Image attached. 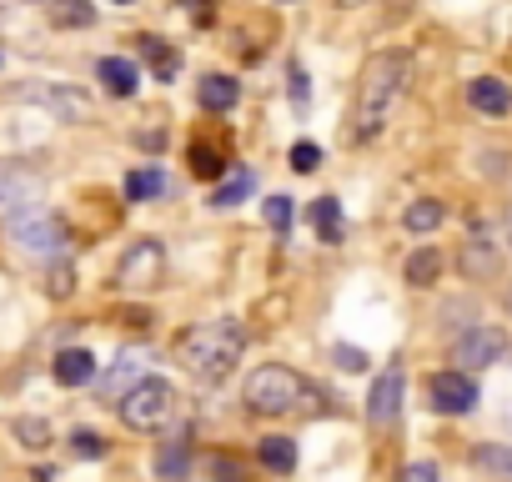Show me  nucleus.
Here are the masks:
<instances>
[{
    "instance_id": "1",
    "label": "nucleus",
    "mask_w": 512,
    "mask_h": 482,
    "mask_svg": "<svg viewBox=\"0 0 512 482\" xmlns=\"http://www.w3.org/2000/svg\"><path fill=\"white\" fill-rule=\"evenodd\" d=\"M402 91H407V56H402V51H377V56H367V66H362V76H357V101H352V126H347V136H352L357 146L377 141L382 126L392 121Z\"/></svg>"
},
{
    "instance_id": "2",
    "label": "nucleus",
    "mask_w": 512,
    "mask_h": 482,
    "mask_svg": "<svg viewBox=\"0 0 512 482\" xmlns=\"http://www.w3.org/2000/svg\"><path fill=\"white\" fill-rule=\"evenodd\" d=\"M241 352H246V327H241V322H231V317L196 322V327H186V332L171 342L176 367H181L191 382H201V387L226 382V377H231V367L241 362Z\"/></svg>"
},
{
    "instance_id": "3",
    "label": "nucleus",
    "mask_w": 512,
    "mask_h": 482,
    "mask_svg": "<svg viewBox=\"0 0 512 482\" xmlns=\"http://www.w3.org/2000/svg\"><path fill=\"white\" fill-rule=\"evenodd\" d=\"M307 397H312V382L297 367H287V362H262V367H251L246 382H241V402L256 417H287Z\"/></svg>"
},
{
    "instance_id": "4",
    "label": "nucleus",
    "mask_w": 512,
    "mask_h": 482,
    "mask_svg": "<svg viewBox=\"0 0 512 482\" xmlns=\"http://www.w3.org/2000/svg\"><path fill=\"white\" fill-rule=\"evenodd\" d=\"M116 417L131 432H161L176 417V387L166 377H141L136 387H126V397L116 402Z\"/></svg>"
},
{
    "instance_id": "5",
    "label": "nucleus",
    "mask_w": 512,
    "mask_h": 482,
    "mask_svg": "<svg viewBox=\"0 0 512 482\" xmlns=\"http://www.w3.org/2000/svg\"><path fill=\"white\" fill-rule=\"evenodd\" d=\"M422 397H427V412H432V417H472V412L482 407L477 377H467V372H457V367L427 372Z\"/></svg>"
},
{
    "instance_id": "6",
    "label": "nucleus",
    "mask_w": 512,
    "mask_h": 482,
    "mask_svg": "<svg viewBox=\"0 0 512 482\" xmlns=\"http://www.w3.org/2000/svg\"><path fill=\"white\" fill-rule=\"evenodd\" d=\"M507 347H512V337H507V327H492V322H477L472 332H462L452 347H447V362L457 367V372H467V377H477V372H487V367H497V362H507Z\"/></svg>"
},
{
    "instance_id": "7",
    "label": "nucleus",
    "mask_w": 512,
    "mask_h": 482,
    "mask_svg": "<svg viewBox=\"0 0 512 482\" xmlns=\"http://www.w3.org/2000/svg\"><path fill=\"white\" fill-rule=\"evenodd\" d=\"M11 236H16V247L31 252V257H61L66 241H71L66 221H61L56 211H46V206L16 211V216H11Z\"/></svg>"
},
{
    "instance_id": "8",
    "label": "nucleus",
    "mask_w": 512,
    "mask_h": 482,
    "mask_svg": "<svg viewBox=\"0 0 512 482\" xmlns=\"http://www.w3.org/2000/svg\"><path fill=\"white\" fill-rule=\"evenodd\" d=\"M166 272V247H161V236H136L131 247L121 252L116 262V292H151Z\"/></svg>"
},
{
    "instance_id": "9",
    "label": "nucleus",
    "mask_w": 512,
    "mask_h": 482,
    "mask_svg": "<svg viewBox=\"0 0 512 482\" xmlns=\"http://www.w3.org/2000/svg\"><path fill=\"white\" fill-rule=\"evenodd\" d=\"M402 397H407V367L392 362L372 377V392H367V427L372 432H392V422L402 417Z\"/></svg>"
},
{
    "instance_id": "10",
    "label": "nucleus",
    "mask_w": 512,
    "mask_h": 482,
    "mask_svg": "<svg viewBox=\"0 0 512 482\" xmlns=\"http://www.w3.org/2000/svg\"><path fill=\"white\" fill-rule=\"evenodd\" d=\"M457 272H462V282H497L502 277V247L487 236L482 221L467 226V241L457 252Z\"/></svg>"
},
{
    "instance_id": "11",
    "label": "nucleus",
    "mask_w": 512,
    "mask_h": 482,
    "mask_svg": "<svg viewBox=\"0 0 512 482\" xmlns=\"http://www.w3.org/2000/svg\"><path fill=\"white\" fill-rule=\"evenodd\" d=\"M191 457H196V437H191V427H176V432L156 447L151 467H156L161 482H186V477H191Z\"/></svg>"
},
{
    "instance_id": "12",
    "label": "nucleus",
    "mask_w": 512,
    "mask_h": 482,
    "mask_svg": "<svg viewBox=\"0 0 512 482\" xmlns=\"http://www.w3.org/2000/svg\"><path fill=\"white\" fill-rule=\"evenodd\" d=\"M467 106L487 121H502V116H512V86L502 76H472L467 81Z\"/></svg>"
},
{
    "instance_id": "13",
    "label": "nucleus",
    "mask_w": 512,
    "mask_h": 482,
    "mask_svg": "<svg viewBox=\"0 0 512 482\" xmlns=\"http://www.w3.org/2000/svg\"><path fill=\"white\" fill-rule=\"evenodd\" d=\"M251 457H256V467H262L267 477H292L297 472V442L287 432H262L256 447H251Z\"/></svg>"
},
{
    "instance_id": "14",
    "label": "nucleus",
    "mask_w": 512,
    "mask_h": 482,
    "mask_svg": "<svg viewBox=\"0 0 512 482\" xmlns=\"http://www.w3.org/2000/svg\"><path fill=\"white\" fill-rule=\"evenodd\" d=\"M96 81H101V91H106V96L131 101V96L141 91V66H136V61H126V56H101V61H96Z\"/></svg>"
},
{
    "instance_id": "15",
    "label": "nucleus",
    "mask_w": 512,
    "mask_h": 482,
    "mask_svg": "<svg viewBox=\"0 0 512 482\" xmlns=\"http://www.w3.org/2000/svg\"><path fill=\"white\" fill-rule=\"evenodd\" d=\"M186 166H191L196 181H221V176L231 171V146H226V141H206V136H196V141L186 146Z\"/></svg>"
},
{
    "instance_id": "16",
    "label": "nucleus",
    "mask_w": 512,
    "mask_h": 482,
    "mask_svg": "<svg viewBox=\"0 0 512 482\" xmlns=\"http://www.w3.org/2000/svg\"><path fill=\"white\" fill-rule=\"evenodd\" d=\"M51 377H56L61 387H91V382L101 377V362H96V352H86V347H61L56 362H51Z\"/></svg>"
},
{
    "instance_id": "17",
    "label": "nucleus",
    "mask_w": 512,
    "mask_h": 482,
    "mask_svg": "<svg viewBox=\"0 0 512 482\" xmlns=\"http://www.w3.org/2000/svg\"><path fill=\"white\" fill-rule=\"evenodd\" d=\"M236 101H241V81H236V76H226V71H206V76L196 81V106H201V111L226 116Z\"/></svg>"
},
{
    "instance_id": "18",
    "label": "nucleus",
    "mask_w": 512,
    "mask_h": 482,
    "mask_svg": "<svg viewBox=\"0 0 512 482\" xmlns=\"http://www.w3.org/2000/svg\"><path fill=\"white\" fill-rule=\"evenodd\" d=\"M467 467L482 482H512V442H477V447H467Z\"/></svg>"
},
{
    "instance_id": "19",
    "label": "nucleus",
    "mask_w": 512,
    "mask_h": 482,
    "mask_svg": "<svg viewBox=\"0 0 512 482\" xmlns=\"http://www.w3.org/2000/svg\"><path fill=\"white\" fill-rule=\"evenodd\" d=\"M442 267H447V257L437 252V241H422V247L402 262V282H407L412 292H432L437 277H442Z\"/></svg>"
},
{
    "instance_id": "20",
    "label": "nucleus",
    "mask_w": 512,
    "mask_h": 482,
    "mask_svg": "<svg viewBox=\"0 0 512 482\" xmlns=\"http://www.w3.org/2000/svg\"><path fill=\"white\" fill-rule=\"evenodd\" d=\"M136 56L156 71V81H176L181 76V56L166 46V36H136Z\"/></svg>"
},
{
    "instance_id": "21",
    "label": "nucleus",
    "mask_w": 512,
    "mask_h": 482,
    "mask_svg": "<svg viewBox=\"0 0 512 482\" xmlns=\"http://www.w3.org/2000/svg\"><path fill=\"white\" fill-rule=\"evenodd\" d=\"M472 327H477V302H472V292H467V297H447L442 312H437V332L457 342V337L472 332Z\"/></svg>"
},
{
    "instance_id": "22",
    "label": "nucleus",
    "mask_w": 512,
    "mask_h": 482,
    "mask_svg": "<svg viewBox=\"0 0 512 482\" xmlns=\"http://www.w3.org/2000/svg\"><path fill=\"white\" fill-rule=\"evenodd\" d=\"M307 216H312V226H317V236H322V247H342L347 226H342V201H337V196H317Z\"/></svg>"
},
{
    "instance_id": "23",
    "label": "nucleus",
    "mask_w": 512,
    "mask_h": 482,
    "mask_svg": "<svg viewBox=\"0 0 512 482\" xmlns=\"http://www.w3.org/2000/svg\"><path fill=\"white\" fill-rule=\"evenodd\" d=\"M442 221H447V206H442L437 196H417V201H407V211H402V226H407L412 236H432Z\"/></svg>"
},
{
    "instance_id": "24",
    "label": "nucleus",
    "mask_w": 512,
    "mask_h": 482,
    "mask_svg": "<svg viewBox=\"0 0 512 482\" xmlns=\"http://www.w3.org/2000/svg\"><path fill=\"white\" fill-rule=\"evenodd\" d=\"M26 96H31V101H41V106H51V111H56V116H66V121H86V111H91L81 91H61V86H51V91H46V86H36V91H26Z\"/></svg>"
},
{
    "instance_id": "25",
    "label": "nucleus",
    "mask_w": 512,
    "mask_h": 482,
    "mask_svg": "<svg viewBox=\"0 0 512 482\" xmlns=\"http://www.w3.org/2000/svg\"><path fill=\"white\" fill-rule=\"evenodd\" d=\"M141 377H151V372H141V352H126V357H116V367H111V372L101 377V392L121 402V397H126V382L136 387Z\"/></svg>"
},
{
    "instance_id": "26",
    "label": "nucleus",
    "mask_w": 512,
    "mask_h": 482,
    "mask_svg": "<svg viewBox=\"0 0 512 482\" xmlns=\"http://www.w3.org/2000/svg\"><path fill=\"white\" fill-rule=\"evenodd\" d=\"M121 191H126V201H156V196H166V176H161V166H136L126 181H121Z\"/></svg>"
},
{
    "instance_id": "27",
    "label": "nucleus",
    "mask_w": 512,
    "mask_h": 482,
    "mask_svg": "<svg viewBox=\"0 0 512 482\" xmlns=\"http://www.w3.org/2000/svg\"><path fill=\"white\" fill-rule=\"evenodd\" d=\"M251 186H256V176H251V166H236V176H231L226 186H216V191H211V206H216V211H226V206H236V201H246V196H251Z\"/></svg>"
},
{
    "instance_id": "28",
    "label": "nucleus",
    "mask_w": 512,
    "mask_h": 482,
    "mask_svg": "<svg viewBox=\"0 0 512 482\" xmlns=\"http://www.w3.org/2000/svg\"><path fill=\"white\" fill-rule=\"evenodd\" d=\"M11 432H16V442H21L26 452H46V447H51V422H46V417H16Z\"/></svg>"
},
{
    "instance_id": "29",
    "label": "nucleus",
    "mask_w": 512,
    "mask_h": 482,
    "mask_svg": "<svg viewBox=\"0 0 512 482\" xmlns=\"http://www.w3.org/2000/svg\"><path fill=\"white\" fill-rule=\"evenodd\" d=\"M206 477L211 482H251V467L241 457H231V452H211L206 457Z\"/></svg>"
},
{
    "instance_id": "30",
    "label": "nucleus",
    "mask_w": 512,
    "mask_h": 482,
    "mask_svg": "<svg viewBox=\"0 0 512 482\" xmlns=\"http://www.w3.org/2000/svg\"><path fill=\"white\" fill-rule=\"evenodd\" d=\"M66 442H71V457H86V462H101V457H111V442H106L101 432H91V427H76Z\"/></svg>"
},
{
    "instance_id": "31",
    "label": "nucleus",
    "mask_w": 512,
    "mask_h": 482,
    "mask_svg": "<svg viewBox=\"0 0 512 482\" xmlns=\"http://www.w3.org/2000/svg\"><path fill=\"white\" fill-rule=\"evenodd\" d=\"M262 216H267V226L277 231V236H287L292 231V196H272V201H262Z\"/></svg>"
},
{
    "instance_id": "32",
    "label": "nucleus",
    "mask_w": 512,
    "mask_h": 482,
    "mask_svg": "<svg viewBox=\"0 0 512 482\" xmlns=\"http://www.w3.org/2000/svg\"><path fill=\"white\" fill-rule=\"evenodd\" d=\"M397 482H442V462L437 457H412V462H402Z\"/></svg>"
},
{
    "instance_id": "33",
    "label": "nucleus",
    "mask_w": 512,
    "mask_h": 482,
    "mask_svg": "<svg viewBox=\"0 0 512 482\" xmlns=\"http://www.w3.org/2000/svg\"><path fill=\"white\" fill-rule=\"evenodd\" d=\"M287 161H292L297 176H312V171L322 166V146H317V141H297V146L287 151Z\"/></svg>"
},
{
    "instance_id": "34",
    "label": "nucleus",
    "mask_w": 512,
    "mask_h": 482,
    "mask_svg": "<svg viewBox=\"0 0 512 482\" xmlns=\"http://www.w3.org/2000/svg\"><path fill=\"white\" fill-rule=\"evenodd\" d=\"M91 21H96V11L86 0H61L56 6V26H91Z\"/></svg>"
},
{
    "instance_id": "35",
    "label": "nucleus",
    "mask_w": 512,
    "mask_h": 482,
    "mask_svg": "<svg viewBox=\"0 0 512 482\" xmlns=\"http://www.w3.org/2000/svg\"><path fill=\"white\" fill-rule=\"evenodd\" d=\"M332 362H337L342 372H367V367H372V357H367L362 347H347V342L332 347Z\"/></svg>"
},
{
    "instance_id": "36",
    "label": "nucleus",
    "mask_w": 512,
    "mask_h": 482,
    "mask_svg": "<svg viewBox=\"0 0 512 482\" xmlns=\"http://www.w3.org/2000/svg\"><path fill=\"white\" fill-rule=\"evenodd\" d=\"M287 76H292V106H297V111H307V106H312V81H307L302 61H292V66H287Z\"/></svg>"
},
{
    "instance_id": "37",
    "label": "nucleus",
    "mask_w": 512,
    "mask_h": 482,
    "mask_svg": "<svg viewBox=\"0 0 512 482\" xmlns=\"http://www.w3.org/2000/svg\"><path fill=\"white\" fill-rule=\"evenodd\" d=\"M121 327H131V332H151V327H156V312H151V307H121Z\"/></svg>"
},
{
    "instance_id": "38",
    "label": "nucleus",
    "mask_w": 512,
    "mask_h": 482,
    "mask_svg": "<svg viewBox=\"0 0 512 482\" xmlns=\"http://www.w3.org/2000/svg\"><path fill=\"white\" fill-rule=\"evenodd\" d=\"M46 292H51V297H71V292H76V272H71V267L61 262V267L51 272V282H46Z\"/></svg>"
},
{
    "instance_id": "39",
    "label": "nucleus",
    "mask_w": 512,
    "mask_h": 482,
    "mask_svg": "<svg viewBox=\"0 0 512 482\" xmlns=\"http://www.w3.org/2000/svg\"><path fill=\"white\" fill-rule=\"evenodd\" d=\"M181 11H186V16H196V26H211V16H216L211 0H181Z\"/></svg>"
},
{
    "instance_id": "40",
    "label": "nucleus",
    "mask_w": 512,
    "mask_h": 482,
    "mask_svg": "<svg viewBox=\"0 0 512 482\" xmlns=\"http://www.w3.org/2000/svg\"><path fill=\"white\" fill-rule=\"evenodd\" d=\"M502 231H507V247H512V206H507V221H502Z\"/></svg>"
},
{
    "instance_id": "41",
    "label": "nucleus",
    "mask_w": 512,
    "mask_h": 482,
    "mask_svg": "<svg viewBox=\"0 0 512 482\" xmlns=\"http://www.w3.org/2000/svg\"><path fill=\"white\" fill-rule=\"evenodd\" d=\"M502 307H507V312H512V287H507V292H502Z\"/></svg>"
},
{
    "instance_id": "42",
    "label": "nucleus",
    "mask_w": 512,
    "mask_h": 482,
    "mask_svg": "<svg viewBox=\"0 0 512 482\" xmlns=\"http://www.w3.org/2000/svg\"><path fill=\"white\" fill-rule=\"evenodd\" d=\"M111 6H136V0H111Z\"/></svg>"
},
{
    "instance_id": "43",
    "label": "nucleus",
    "mask_w": 512,
    "mask_h": 482,
    "mask_svg": "<svg viewBox=\"0 0 512 482\" xmlns=\"http://www.w3.org/2000/svg\"><path fill=\"white\" fill-rule=\"evenodd\" d=\"M507 362H512V347H507Z\"/></svg>"
},
{
    "instance_id": "44",
    "label": "nucleus",
    "mask_w": 512,
    "mask_h": 482,
    "mask_svg": "<svg viewBox=\"0 0 512 482\" xmlns=\"http://www.w3.org/2000/svg\"><path fill=\"white\" fill-rule=\"evenodd\" d=\"M0 66H6V56H0Z\"/></svg>"
},
{
    "instance_id": "45",
    "label": "nucleus",
    "mask_w": 512,
    "mask_h": 482,
    "mask_svg": "<svg viewBox=\"0 0 512 482\" xmlns=\"http://www.w3.org/2000/svg\"><path fill=\"white\" fill-rule=\"evenodd\" d=\"M282 6H292V0H282Z\"/></svg>"
}]
</instances>
